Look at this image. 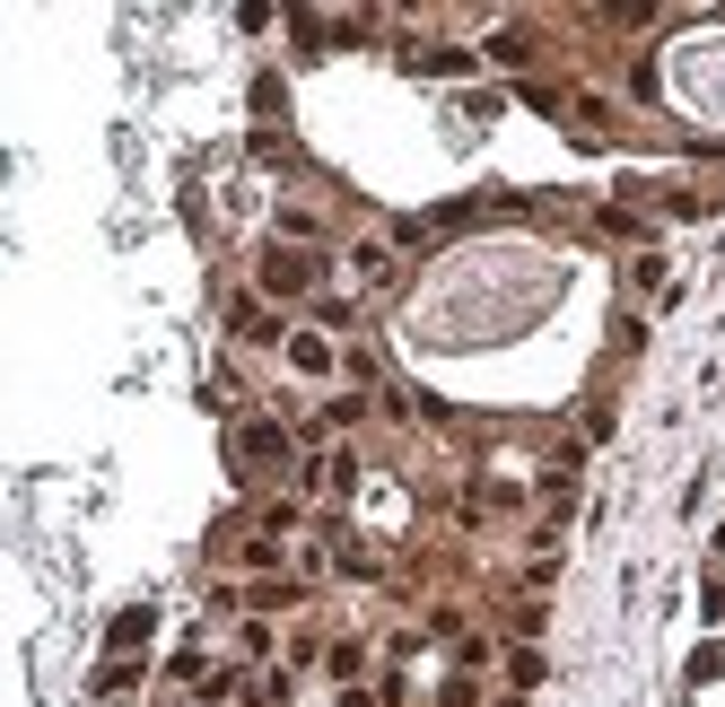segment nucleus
I'll return each mask as SVG.
<instances>
[{
    "label": "nucleus",
    "mask_w": 725,
    "mask_h": 707,
    "mask_svg": "<svg viewBox=\"0 0 725 707\" xmlns=\"http://www.w3.org/2000/svg\"><path fill=\"white\" fill-rule=\"evenodd\" d=\"M262 280H271V297H297V289H315V262H306V253H271Z\"/></svg>",
    "instance_id": "obj_1"
},
{
    "label": "nucleus",
    "mask_w": 725,
    "mask_h": 707,
    "mask_svg": "<svg viewBox=\"0 0 725 707\" xmlns=\"http://www.w3.org/2000/svg\"><path fill=\"white\" fill-rule=\"evenodd\" d=\"M245 464H289V437H280L271 420H253V428H245Z\"/></svg>",
    "instance_id": "obj_2"
},
{
    "label": "nucleus",
    "mask_w": 725,
    "mask_h": 707,
    "mask_svg": "<svg viewBox=\"0 0 725 707\" xmlns=\"http://www.w3.org/2000/svg\"><path fill=\"white\" fill-rule=\"evenodd\" d=\"M149 629H158V611L140 602V611H122V620H115V638H106V646H115V655H131V646H149Z\"/></svg>",
    "instance_id": "obj_3"
},
{
    "label": "nucleus",
    "mask_w": 725,
    "mask_h": 707,
    "mask_svg": "<svg viewBox=\"0 0 725 707\" xmlns=\"http://www.w3.org/2000/svg\"><path fill=\"white\" fill-rule=\"evenodd\" d=\"M289 367H306V376H324V367H333V350H324L315 333H297V341H289Z\"/></svg>",
    "instance_id": "obj_4"
}]
</instances>
